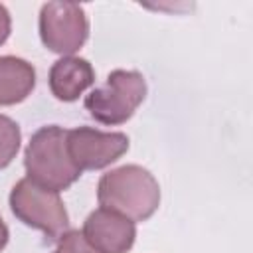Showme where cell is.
I'll return each instance as SVG.
<instances>
[{"mask_svg":"<svg viewBox=\"0 0 253 253\" xmlns=\"http://www.w3.org/2000/svg\"><path fill=\"white\" fill-rule=\"evenodd\" d=\"M47 83L51 95L57 101L73 103L95 83V69L85 57H59L49 67Z\"/></svg>","mask_w":253,"mask_h":253,"instance_id":"ba28073f","label":"cell"},{"mask_svg":"<svg viewBox=\"0 0 253 253\" xmlns=\"http://www.w3.org/2000/svg\"><path fill=\"white\" fill-rule=\"evenodd\" d=\"M146 97L144 75L134 69H115L107 75L101 87H95L85 97L87 113L101 125L126 123Z\"/></svg>","mask_w":253,"mask_h":253,"instance_id":"3957f363","label":"cell"},{"mask_svg":"<svg viewBox=\"0 0 253 253\" xmlns=\"http://www.w3.org/2000/svg\"><path fill=\"white\" fill-rule=\"evenodd\" d=\"M36 87V69L16 55H0V107L18 105Z\"/></svg>","mask_w":253,"mask_h":253,"instance_id":"9c48e42d","label":"cell"},{"mask_svg":"<svg viewBox=\"0 0 253 253\" xmlns=\"http://www.w3.org/2000/svg\"><path fill=\"white\" fill-rule=\"evenodd\" d=\"M8 239H10V231H8L6 223H4V219L0 217V251L8 245Z\"/></svg>","mask_w":253,"mask_h":253,"instance_id":"4fadbf2b","label":"cell"},{"mask_svg":"<svg viewBox=\"0 0 253 253\" xmlns=\"http://www.w3.org/2000/svg\"><path fill=\"white\" fill-rule=\"evenodd\" d=\"M81 233L97 253H126L134 245L136 223L117 211L97 208L83 221Z\"/></svg>","mask_w":253,"mask_h":253,"instance_id":"52a82bcc","label":"cell"},{"mask_svg":"<svg viewBox=\"0 0 253 253\" xmlns=\"http://www.w3.org/2000/svg\"><path fill=\"white\" fill-rule=\"evenodd\" d=\"M10 210L18 221L57 241L69 229V213L59 192L47 190L30 178H22L10 192Z\"/></svg>","mask_w":253,"mask_h":253,"instance_id":"277c9868","label":"cell"},{"mask_svg":"<svg viewBox=\"0 0 253 253\" xmlns=\"http://www.w3.org/2000/svg\"><path fill=\"white\" fill-rule=\"evenodd\" d=\"M51 253H97L83 237L79 229H67L59 239Z\"/></svg>","mask_w":253,"mask_h":253,"instance_id":"8fae6325","label":"cell"},{"mask_svg":"<svg viewBox=\"0 0 253 253\" xmlns=\"http://www.w3.org/2000/svg\"><path fill=\"white\" fill-rule=\"evenodd\" d=\"M10 30H12V18H10V12L4 4H0V45L8 40L10 36Z\"/></svg>","mask_w":253,"mask_h":253,"instance_id":"7c38bea8","label":"cell"},{"mask_svg":"<svg viewBox=\"0 0 253 253\" xmlns=\"http://www.w3.org/2000/svg\"><path fill=\"white\" fill-rule=\"evenodd\" d=\"M42 43L61 57L73 55L89 38V20L83 6L75 2H47L40 10Z\"/></svg>","mask_w":253,"mask_h":253,"instance_id":"5b68a950","label":"cell"},{"mask_svg":"<svg viewBox=\"0 0 253 253\" xmlns=\"http://www.w3.org/2000/svg\"><path fill=\"white\" fill-rule=\"evenodd\" d=\"M97 200L101 208L117 211L136 223L152 217L158 210L160 186L146 168L125 164L101 176L97 184Z\"/></svg>","mask_w":253,"mask_h":253,"instance_id":"6da1fadb","label":"cell"},{"mask_svg":"<svg viewBox=\"0 0 253 253\" xmlns=\"http://www.w3.org/2000/svg\"><path fill=\"white\" fill-rule=\"evenodd\" d=\"M20 142L22 132L18 123L6 115H0V170L12 164L20 150Z\"/></svg>","mask_w":253,"mask_h":253,"instance_id":"30bf717a","label":"cell"},{"mask_svg":"<svg viewBox=\"0 0 253 253\" xmlns=\"http://www.w3.org/2000/svg\"><path fill=\"white\" fill-rule=\"evenodd\" d=\"M65 134L67 130L57 125L42 126L32 134L24 150L26 178L53 192L67 190L81 178L83 172L69 158Z\"/></svg>","mask_w":253,"mask_h":253,"instance_id":"7a4b0ae2","label":"cell"},{"mask_svg":"<svg viewBox=\"0 0 253 253\" xmlns=\"http://www.w3.org/2000/svg\"><path fill=\"white\" fill-rule=\"evenodd\" d=\"M65 144L73 164L83 170H101L117 162L128 150V136L125 132H103L91 126H77L67 130Z\"/></svg>","mask_w":253,"mask_h":253,"instance_id":"8992f818","label":"cell"}]
</instances>
